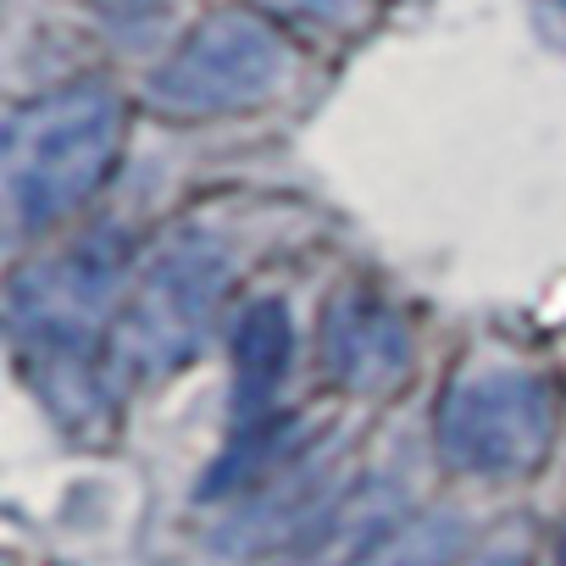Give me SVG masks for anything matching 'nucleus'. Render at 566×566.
Segmentation results:
<instances>
[{"instance_id":"nucleus-1","label":"nucleus","mask_w":566,"mask_h":566,"mask_svg":"<svg viewBox=\"0 0 566 566\" xmlns=\"http://www.w3.org/2000/svg\"><path fill=\"white\" fill-rule=\"evenodd\" d=\"M123 145V101L106 84H73L29 101L7 123V200L23 228L78 211L112 172Z\"/></svg>"},{"instance_id":"nucleus-2","label":"nucleus","mask_w":566,"mask_h":566,"mask_svg":"<svg viewBox=\"0 0 566 566\" xmlns=\"http://www.w3.org/2000/svg\"><path fill=\"white\" fill-rule=\"evenodd\" d=\"M128 283V239L117 228H101L62 255L29 266L12 277V334L29 356H45L56 367H78L95 350V334L117 317V295Z\"/></svg>"},{"instance_id":"nucleus-3","label":"nucleus","mask_w":566,"mask_h":566,"mask_svg":"<svg viewBox=\"0 0 566 566\" xmlns=\"http://www.w3.org/2000/svg\"><path fill=\"white\" fill-rule=\"evenodd\" d=\"M555 389L527 367H467L439 400V450L472 478H522L549 455Z\"/></svg>"},{"instance_id":"nucleus-4","label":"nucleus","mask_w":566,"mask_h":566,"mask_svg":"<svg viewBox=\"0 0 566 566\" xmlns=\"http://www.w3.org/2000/svg\"><path fill=\"white\" fill-rule=\"evenodd\" d=\"M228 295V255L206 233L172 239L134 283L128 312H117V367L134 378H156L184 367L217 306Z\"/></svg>"},{"instance_id":"nucleus-5","label":"nucleus","mask_w":566,"mask_h":566,"mask_svg":"<svg viewBox=\"0 0 566 566\" xmlns=\"http://www.w3.org/2000/svg\"><path fill=\"white\" fill-rule=\"evenodd\" d=\"M283 78H290V51H283V40L261 18L217 12L156 73L150 95L167 112L211 117V112H239V106L266 101Z\"/></svg>"},{"instance_id":"nucleus-6","label":"nucleus","mask_w":566,"mask_h":566,"mask_svg":"<svg viewBox=\"0 0 566 566\" xmlns=\"http://www.w3.org/2000/svg\"><path fill=\"white\" fill-rule=\"evenodd\" d=\"M323 361L350 395H389L411 373V328L395 306L350 290L323 323Z\"/></svg>"},{"instance_id":"nucleus-7","label":"nucleus","mask_w":566,"mask_h":566,"mask_svg":"<svg viewBox=\"0 0 566 566\" xmlns=\"http://www.w3.org/2000/svg\"><path fill=\"white\" fill-rule=\"evenodd\" d=\"M295 356V323L283 312V301H255L233 323V433L255 428L272 417V400L290 378Z\"/></svg>"},{"instance_id":"nucleus-8","label":"nucleus","mask_w":566,"mask_h":566,"mask_svg":"<svg viewBox=\"0 0 566 566\" xmlns=\"http://www.w3.org/2000/svg\"><path fill=\"white\" fill-rule=\"evenodd\" d=\"M467 533L472 527H467L461 511H422L411 522H395L350 566H455V555L467 549Z\"/></svg>"},{"instance_id":"nucleus-9","label":"nucleus","mask_w":566,"mask_h":566,"mask_svg":"<svg viewBox=\"0 0 566 566\" xmlns=\"http://www.w3.org/2000/svg\"><path fill=\"white\" fill-rule=\"evenodd\" d=\"M277 18H295V23H312V29H345L361 18L367 0H261Z\"/></svg>"},{"instance_id":"nucleus-10","label":"nucleus","mask_w":566,"mask_h":566,"mask_svg":"<svg viewBox=\"0 0 566 566\" xmlns=\"http://www.w3.org/2000/svg\"><path fill=\"white\" fill-rule=\"evenodd\" d=\"M472 566H527V544L522 538H500L483 560H472Z\"/></svg>"},{"instance_id":"nucleus-11","label":"nucleus","mask_w":566,"mask_h":566,"mask_svg":"<svg viewBox=\"0 0 566 566\" xmlns=\"http://www.w3.org/2000/svg\"><path fill=\"white\" fill-rule=\"evenodd\" d=\"M555 566H566V538H560V560H555Z\"/></svg>"}]
</instances>
